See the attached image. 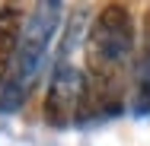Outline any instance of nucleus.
Wrapping results in <instances>:
<instances>
[{"mask_svg":"<svg viewBox=\"0 0 150 146\" xmlns=\"http://www.w3.org/2000/svg\"><path fill=\"white\" fill-rule=\"evenodd\" d=\"M137 51V29L128 3H105L86 35L83 117H115L125 108V76Z\"/></svg>","mask_w":150,"mask_h":146,"instance_id":"1","label":"nucleus"},{"mask_svg":"<svg viewBox=\"0 0 150 146\" xmlns=\"http://www.w3.org/2000/svg\"><path fill=\"white\" fill-rule=\"evenodd\" d=\"M61 26V3H38L26 16V29H23V41H19V54L13 60V70L6 76V83L0 86V111L13 115L16 108H23V102L29 98L32 86L38 80V70L45 64V54L51 48V38Z\"/></svg>","mask_w":150,"mask_h":146,"instance_id":"2","label":"nucleus"},{"mask_svg":"<svg viewBox=\"0 0 150 146\" xmlns=\"http://www.w3.org/2000/svg\"><path fill=\"white\" fill-rule=\"evenodd\" d=\"M83 70L67 57H58L45 92V121L51 127H70L77 117H83Z\"/></svg>","mask_w":150,"mask_h":146,"instance_id":"3","label":"nucleus"},{"mask_svg":"<svg viewBox=\"0 0 150 146\" xmlns=\"http://www.w3.org/2000/svg\"><path fill=\"white\" fill-rule=\"evenodd\" d=\"M23 29H26V16L19 6L6 3L0 6V86L6 83L13 60L19 54V41H23Z\"/></svg>","mask_w":150,"mask_h":146,"instance_id":"4","label":"nucleus"},{"mask_svg":"<svg viewBox=\"0 0 150 146\" xmlns=\"http://www.w3.org/2000/svg\"><path fill=\"white\" fill-rule=\"evenodd\" d=\"M134 111H150V10L144 19V38H141V54L134 60Z\"/></svg>","mask_w":150,"mask_h":146,"instance_id":"5","label":"nucleus"}]
</instances>
